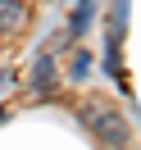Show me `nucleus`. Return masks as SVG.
Segmentation results:
<instances>
[{"label": "nucleus", "mask_w": 141, "mask_h": 150, "mask_svg": "<svg viewBox=\"0 0 141 150\" xmlns=\"http://www.w3.org/2000/svg\"><path fill=\"white\" fill-rule=\"evenodd\" d=\"M82 123L91 127V137L100 141L105 150H123L132 141V127H128V118H123L114 105H105V100H91V105H82Z\"/></svg>", "instance_id": "f257e3e1"}, {"label": "nucleus", "mask_w": 141, "mask_h": 150, "mask_svg": "<svg viewBox=\"0 0 141 150\" xmlns=\"http://www.w3.org/2000/svg\"><path fill=\"white\" fill-rule=\"evenodd\" d=\"M23 23H28L23 0H0V32H18Z\"/></svg>", "instance_id": "f03ea898"}, {"label": "nucleus", "mask_w": 141, "mask_h": 150, "mask_svg": "<svg viewBox=\"0 0 141 150\" xmlns=\"http://www.w3.org/2000/svg\"><path fill=\"white\" fill-rule=\"evenodd\" d=\"M55 59H50V55H41L37 59V64H32V86H37V91H50V86H55Z\"/></svg>", "instance_id": "7ed1b4c3"}, {"label": "nucleus", "mask_w": 141, "mask_h": 150, "mask_svg": "<svg viewBox=\"0 0 141 150\" xmlns=\"http://www.w3.org/2000/svg\"><path fill=\"white\" fill-rule=\"evenodd\" d=\"M86 68H91V55H86V50H73V59H68V77H86Z\"/></svg>", "instance_id": "20e7f679"}, {"label": "nucleus", "mask_w": 141, "mask_h": 150, "mask_svg": "<svg viewBox=\"0 0 141 150\" xmlns=\"http://www.w3.org/2000/svg\"><path fill=\"white\" fill-rule=\"evenodd\" d=\"M5 82H9V73H0V86H5Z\"/></svg>", "instance_id": "39448f33"}]
</instances>
